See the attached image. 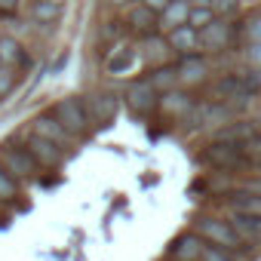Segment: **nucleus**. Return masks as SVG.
I'll use <instances>...</instances> for the list:
<instances>
[{"mask_svg": "<svg viewBox=\"0 0 261 261\" xmlns=\"http://www.w3.org/2000/svg\"><path fill=\"white\" fill-rule=\"evenodd\" d=\"M200 160L206 166L218 169V172H240V169H249L252 166L249 157H246V151H243V145H237V142H212L200 154Z\"/></svg>", "mask_w": 261, "mask_h": 261, "instance_id": "nucleus-1", "label": "nucleus"}, {"mask_svg": "<svg viewBox=\"0 0 261 261\" xmlns=\"http://www.w3.org/2000/svg\"><path fill=\"white\" fill-rule=\"evenodd\" d=\"M197 233L206 240V243H215V246H224V249H240L246 240L237 233V227L230 224V218H212V215H203L197 221Z\"/></svg>", "mask_w": 261, "mask_h": 261, "instance_id": "nucleus-2", "label": "nucleus"}, {"mask_svg": "<svg viewBox=\"0 0 261 261\" xmlns=\"http://www.w3.org/2000/svg\"><path fill=\"white\" fill-rule=\"evenodd\" d=\"M0 163H4L13 175H19V178H34L43 166L31 157V151L22 145V148H4L0 151Z\"/></svg>", "mask_w": 261, "mask_h": 261, "instance_id": "nucleus-3", "label": "nucleus"}, {"mask_svg": "<svg viewBox=\"0 0 261 261\" xmlns=\"http://www.w3.org/2000/svg\"><path fill=\"white\" fill-rule=\"evenodd\" d=\"M53 114L71 129L74 136H83L86 129H89V114H86V105H83L80 98H65V101H59V105L53 108Z\"/></svg>", "mask_w": 261, "mask_h": 261, "instance_id": "nucleus-4", "label": "nucleus"}, {"mask_svg": "<svg viewBox=\"0 0 261 261\" xmlns=\"http://www.w3.org/2000/svg\"><path fill=\"white\" fill-rule=\"evenodd\" d=\"M126 105L133 108L136 114H148L160 105V89H154V83L145 77V80H136L133 86L126 89Z\"/></svg>", "mask_w": 261, "mask_h": 261, "instance_id": "nucleus-5", "label": "nucleus"}, {"mask_svg": "<svg viewBox=\"0 0 261 261\" xmlns=\"http://www.w3.org/2000/svg\"><path fill=\"white\" fill-rule=\"evenodd\" d=\"M83 105H86L89 123H98V126H108V123L117 117V111H120V101H117V95H111V92H95V95H89Z\"/></svg>", "mask_w": 261, "mask_h": 261, "instance_id": "nucleus-6", "label": "nucleus"}, {"mask_svg": "<svg viewBox=\"0 0 261 261\" xmlns=\"http://www.w3.org/2000/svg\"><path fill=\"white\" fill-rule=\"evenodd\" d=\"M25 148L31 151V157L40 163V166H59L62 163V145H56V142H49L46 136H40V133H31V136H25Z\"/></svg>", "mask_w": 261, "mask_h": 261, "instance_id": "nucleus-7", "label": "nucleus"}, {"mask_svg": "<svg viewBox=\"0 0 261 261\" xmlns=\"http://www.w3.org/2000/svg\"><path fill=\"white\" fill-rule=\"evenodd\" d=\"M31 123H34V133L46 136L49 142H56V145H62V148H68V145H71V139H77V136L71 133V129H68L56 114H40V117H34Z\"/></svg>", "mask_w": 261, "mask_h": 261, "instance_id": "nucleus-8", "label": "nucleus"}, {"mask_svg": "<svg viewBox=\"0 0 261 261\" xmlns=\"http://www.w3.org/2000/svg\"><path fill=\"white\" fill-rule=\"evenodd\" d=\"M203 249H206V240L200 233H181L172 246H169V255L175 261H200L203 258Z\"/></svg>", "mask_w": 261, "mask_h": 261, "instance_id": "nucleus-9", "label": "nucleus"}, {"mask_svg": "<svg viewBox=\"0 0 261 261\" xmlns=\"http://www.w3.org/2000/svg\"><path fill=\"white\" fill-rule=\"evenodd\" d=\"M160 19H157V13L154 10H148L145 4H136L133 10H129V16H126V25L133 28V31H139L142 37H151V34H157L160 31V25H157Z\"/></svg>", "mask_w": 261, "mask_h": 261, "instance_id": "nucleus-10", "label": "nucleus"}, {"mask_svg": "<svg viewBox=\"0 0 261 261\" xmlns=\"http://www.w3.org/2000/svg\"><path fill=\"white\" fill-rule=\"evenodd\" d=\"M166 40H169L172 53H178V56L197 53V49H200V28H194V25H178V28L169 31Z\"/></svg>", "mask_w": 261, "mask_h": 261, "instance_id": "nucleus-11", "label": "nucleus"}, {"mask_svg": "<svg viewBox=\"0 0 261 261\" xmlns=\"http://www.w3.org/2000/svg\"><path fill=\"white\" fill-rule=\"evenodd\" d=\"M255 133H261L258 123H252V120H233V123H224L218 133H215V142H237V145H243Z\"/></svg>", "mask_w": 261, "mask_h": 261, "instance_id": "nucleus-12", "label": "nucleus"}, {"mask_svg": "<svg viewBox=\"0 0 261 261\" xmlns=\"http://www.w3.org/2000/svg\"><path fill=\"white\" fill-rule=\"evenodd\" d=\"M136 62H139L136 46L120 43V46H114V49L108 53V59H105V71H108V74H126L129 68H136Z\"/></svg>", "mask_w": 261, "mask_h": 261, "instance_id": "nucleus-13", "label": "nucleus"}, {"mask_svg": "<svg viewBox=\"0 0 261 261\" xmlns=\"http://www.w3.org/2000/svg\"><path fill=\"white\" fill-rule=\"evenodd\" d=\"M206 71H209V65L203 62L200 53H188V56L178 59V83H185V86L200 83V80L206 77Z\"/></svg>", "mask_w": 261, "mask_h": 261, "instance_id": "nucleus-14", "label": "nucleus"}, {"mask_svg": "<svg viewBox=\"0 0 261 261\" xmlns=\"http://www.w3.org/2000/svg\"><path fill=\"white\" fill-rule=\"evenodd\" d=\"M230 224L237 227V233H240L246 243H261V215L230 209Z\"/></svg>", "mask_w": 261, "mask_h": 261, "instance_id": "nucleus-15", "label": "nucleus"}, {"mask_svg": "<svg viewBox=\"0 0 261 261\" xmlns=\"http://www.w3.org/2000/svg\"><path fill=\"white\" fill-rule=\"evenodd\" d=\"M188 19H191V0H172V4L160 13V31H172V28H178V25H188Z\"/></svg>", "mask_w": 261, "mask_h": 261, "instance_id": "nucleus-16", "label": "nucleus"}, {"mask_svg": "<svg viewBox=\"0 0 261 261\" xmlns=\"http://www.w3.org/2000/svg\"><path fill=\"white\" fill-rule=\"evenodd\" d=\"M227 37H230V25H224L218 19H212L206 28H200V46L203 49H224Z\"/></svg>", "mask_w": 261, "mask_h": 261, "instance_id": "nucleus-17", "label": "nucleus"}, {"mask_svg": "<svg viewBox=\"0 0 261 261\" xmlns=\"http://www.w3.org/2000/svg\"><path fill=\"white\" fill-rule=\"evenodd\" d=\"M148 80L154 83V89H160V92H169V89H175L178 86V65H157L151 74H148Z\"/></svg>", "mask_w": 261, "mask_h": 261, "instance_id": "nucleus-18", "label": "nucleus"}, {"mask_svg": "<svg viewBox=\"0 0 261 261\" xmlns=\"http://www.w3.org/2000/svg\"><path fill=\"white\" fill-rule=\"evenodd\" d=\"M160 108H163L166 114H175V117H181V114L194 111V98H191L188 92H175V89H169V92H163V98H160Z\"/></svg>", "mask_w": 261, "mask_h": 261, "instance_id": "nucleus-19", "label": "nucleus"}, {"mask_svg": "<svg viewBox=\"0 0 261 261\" xmlns=\"http://www.w3.org/2000/svg\"><path fill=\"white\" fill-rule=\"evenodd\" d=\"M227 206H230V209H240V212H255V215H261V197H258V194H249V191H243V188H237V191L227 194Z\"/></svg>", "mask_w": 261, "mask_h": 261, "instance_id": "nucleus-20", "label": "nucleus"}, {"mask_svg": "<svg viewBox=\"0 0 261 261\" xmlns=\"http://www.w3.org/2000/svg\"><path fill=\"white\" fill-rule=\"evenodd\" d=\"M0 62L4 65H25V49L16 37H0Z\"/></svg>", "mask_w": 261, "mask_h": 261, "instance_id": "nucleus-21", "label": "nucleus"}, {"mask_svg": "<svg viewBox=\"0 0 261 261\" xmlns=\"http://www.w3.org/2000/svg\"><path fill=\"white\" fill-rule=\"evenodd\" d=\"M145 40H148V43H145V59H148V62H154V65L166 62V56L172 53L169 40H163V37H157V34H151V37H145Z\"/></svg>", "mask_w": 261, "mask_h": 261, "instance_id": "nucleus-22", "label": "nucleus"}, {"mask_svg": "<svg viewBox=\"0 0 261 261\" xmlns=\"http://www.w3.org/2000/svg\"><path fill=\"white\" fill-rule=\"evenodd\" d=\"M59 16H62V4H46V0H37V4H34V19L40 25H49Z\"/></svg>", "mask_w": 261, "mask_h": 261, "instance_id": "nucleus-23", "label": "nucleus"}, {"mask_svg": "<svg viewBox=\"0 0 261 261\" xmlns=\"http://www.w3.org/2000/svg\"><path fill=\"white\" fill-rule=\"evenodd\" d=\"M16 191H19V181H16V175L0 163V200H13L16 197Z\"/></svg>", "mask_w": 261, "mask_h": 261, "instance_id": "nucleus-24", "label": "nucleus"}, {"mask_svg": "<svg viewBox=\"0 0 261 261\" xmlns=\"http://www.w3.org/2000/svg\"><path fill=\"white\" fill-rule=\"evenodd\" d=\"M212 19H215V10H212V7H191V19H188V25H194V28H206Z\"/></svg>", "mask_w": 261, "mask_h": 261, "instance_id": "nucleus-25", "label": "nucleus"}, {"mask_svg": "<svg viewBox=\"0 0 261 261\" xmlns=\"http://www.w3.org/2000/svg\"><path fill=\"white\" fill-rule=\"evenodd\" d=\"M16 80H19V68L16 65H4V68H0V95L13 92Z\"/></svg>", "mask_w": 261, "mask_h": 261, "instance_id": "nucleus-26", "label": "nucleus"}, {"mask_svg": "<svg viewBox=\"0 0 261 261\" xmlns=\"http://www.w3.org/2000/svg\"><path fill=\"white\" fill-rule=\"evenodd\" d=\"M243 151H246L252 166H261V133H255L249 142H243Z\"/></svg>", "mask_w": 261, "mask_h": 261, "instance_id": "nucleus-27", "label": "nucleus"}, {"mask_svg": "<svg viewBox=\"0 0 261 261\" xmlns=\"http://www.w3.org/2000/svg\"><path fill=\"white\" fill-rule=\"evenodd\" d=\"M227 252H230V249H224V246L206 243V249H203V258H200V261H233Z\"/></svg>", "mask_w": 261, "mask_h": 261, "instance_id": "nucleus-28", "label": "nucleus"}, {"mask_svg": "<svg viewBox=\"0 0 261 261\" xmlns=\"http://www.w3.org/2000/svg\"><path fill=\"white\" fill-rule=\"evenodd\" d=\"M215 16H224V13H233L237 10V0H215Z\"/></svg>", "mask_w": 261, "mask_h": 261, "instance_id": "nucleus-29", "label": "nucleus"}, {"mask_svg": "<svg viewBox=\"0 0 261 261\" xmlns=\"http://www.w3.org/2000/svg\"><path fill=\"white\" fill-rule=\"evenodd\" d=\"M142 4H145L148 10H154V13L160 16V13H163V10H166L169 4H172V0H142Z\"/></svg>", "mask_w": 261, "mask_h": 261, "instance_id": "nucleus-30", "label": "nucleus"}, {"mask_svg": "<svg viewBox=\"0 0 261 261\" xmlns=\"http://www.w3.org/2000/svg\"><path fill=\"white\" fill-rule=\"evenodd\" d=\"M19 10V0H0V16H13Z\"/></svg>", "mask_w": 261, "mask_h": 261, "instance_id": "nucleus-31", "label": "nucleus"}, {"mask_svg": "<svg viewBox=\"0 0 261 261\" xmlns=\"http://www.w3.org/2000/svg\"><path fill=\"white\" fill-rule=\"evenodd\" d=\"M243 191H249V194H258V197H261V178H249V181H243Z\"/></svg>", "mask_w": 261, "mask_h": 261, "instance_id": "nucleus-32", "label": "nucleus"}, {"mask_svg": "<svg viewBox=\"0 0 261 261\" xmlns=\"http://www.w3.org/2000/svg\"><path fill=\"white\" fill-rule=\"evenodd\" d=\"M191 7H215V0H191Z\"/></svg>", "mask_w": 261, "mask_h": 261, "instance_id": "nucleus-33", "label": "nucleus"}, {"mask_svg": "<svg viewBox=\"0 0 261 261\" xmlns=\"http://www.w3.org/2000/svg\"><path fill=\"white\" fill-rule=\"evenodd\" d=\"M108 4H111V7H129L133 0H108Z\"/></svg>", "mask_w": 261, "mask_h": 261, "instance_id": "nucleus-34", "label": "nucleus"}, {"mask_svg": "<svg viewBox=\"0 0 261 261\" xmlns=\"http://www.w3.org/2000/svg\"><path fill=\"white\" fill-rule=\"evenodd\" d=\"M46 4H65V0H46Z\"/></svg>", "mask_w": 261, "mask_h": 261, "instance_id": "nucleus-35", "label": "nucleus"}, {"mask_svg": "<svg viewBox=\"0 0 261 261\" xmlns=\"http://www.w3.org/2000/svg\"><path fill=\"white\" fill-rule=\"evenodd\" d=\"M0 68H4V62H0Z\"/></svg>", "mask_w": 261, "mask_h": 261, "instance_id": "nucleus-36", "label": "nucleus"}]
</instances>
